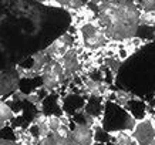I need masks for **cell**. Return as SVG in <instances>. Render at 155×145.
Segmentation results:
<instances>
[{
	"instance_id": "11",
	"label": "cell",
	"mask_w": 155,
	"mask_h": 145,
	"mask_svg": "<svg viewBox=\"0 0 155 145\" xmlns=\"http://www.w3.org/2000/svg\"><path fill=\"white\" fill-rule=\"evenodd\" d=\"M125 110H127L130 114H131V117L135 120V121H141L144 118L147 117V104L142 101V98H132L130 103L125 104Z\"/></svg>"
},
{
	"instance_id": "16",
	"label": "cell",
	"mask_w": 155,
	"mask_h": 145,
	"mask_svg": "<svg viewBox=\"0 0 155 145\" xmlns=\"http://www.w3.org/2000/svg\"><path fill=\"white\" fill-rule=\"evenodd\" d=\"M104 64H105V67H107L113 74H117V71L120 70V67H121V64H122V60H120L117 57H107V58L104 60Z\"/></svg>"
},
{
	"instance_id": "1",
	"label": "cell",
	"mask_w": 155,
	"mask_h": 145,
	"mask_svg": "<svg viewBox=\"0 0 155 145\" xmlns=\"http://www.w3.org/2000/svg\"><path fill=\"white\" fill-rule=\"evenodd\" d=\"M71 26L63 7L34 0H0V71L46 50Z\"/></svg>"
},
{
	"instance_id": "5",
	"label": "cell",
	"mask_w": 155,
	"mask_h": 145,
	"mask_svg": "<svg viewBox=\"0 0 155 145\" xmlns=\"http://www.w3.org/2000/svg\"><path fill=\"white\" fill-rule=\"evenodd\" d=\"M80 34L84 47L88 50H93V51L103 48L108 41L104 31L94 23H84L80 27Z\"/></svg>"
},
{
	"instance_id": "4",
	"label": "cell",
	"mask_w": 155,
	"mask_h": 145,
	"mask_svg": "<svg viewBox=\"0 0 155 145\" xmlns=\"http://www.w3.org/2000/svg\"><path fill=\"white\" fill-rule=\"evenodd\" d=\"M40 80H41V87L48 93H54L56 90H58L61 85L67 83L61 64L54 60H50L43 67L40 73Z\"/></svg>"
},
{
	"instance_id": "25",
	"label": "cell",
	"mask_w": 155,
	"mask_h": 145,
	"mask_svg": "<svg viewBox=\"0 0 155 145\" xmlns=\"http://www.w3.org/2000/svg\"><path fill=\"white\" fill-rule=\"evenodd\" d=\"M71 145H73V144H71Z\"/></svg>"
},
{
	"instance_id": "8",
	"label": "cell",
	"mask_w": 155,
	"mask_h": 145,
	"mask_svg": "<svg viewBox=\"0 0 155 145\" xmlns=\"http://www.w3.org/2000/svg\"><path fill=\"white\" fill-rule=\"evenodd\" d=\"M20 84V75L16 70V67L3 70L0 73V97H12Z\"/></svg>"
},
{
	"instance_id": "3",
	"label": "cell",
	"mask_w": 155,
	"mask_h": 145,
	"mask_svg": "<svg viewBox=\"0 0 155 145\" xmlns=\"http://www.w3.org/2000/svg\"><path fill=\"white\" fill-rule=\"evenodd\" d=\"M135 120L124 107H120L114 101L107 100L104 103V110L101 114V127L108 134L117 131L131 132L135 125Z\"/></svg>"
},
{
	"instance_id": "23",
	"label": "cell",
	"mask_w": 155,
	"mask_h": 145,
	"mask_svg": "<svg viewBox=\"0 0 155 145\" xmlns=\"http://www.w3.org/2000/svg\"><path fill=\"white\" fill-rule=\"evenodd\" d=\"M34 2H38V3H44V2H47V0H34Z\"/></svg>"
},
{
	"instance_id": "19",
	"label": "cell",
	"mask_w": 155,
	"mask_h": 145,
	"mask_svg": "<svg viewBox=\"0 0 155 145\" xmlns=\"http://www.w3.org/2000/svg\"><path fill=\"white\" fill-rule=\"evenodd\" d=\"M85 5V0H70V3H68V7L70 9H81L83 6Z\"/></svg>"
},
{
	"instance_id": "6",
	"label": "cell",
	"mask_w": 155,
	"mask_h": 145,
	"mask_svg": "<svg viewBox=\"0 0 155 145\" xmlns=\"http://www.w3.org/2000/svg\"><path fill=\"white\" fill-rule=\"evenodd\" d=\"M131 135L138 145H152L155 140V120L147 114L144 120L135 122Z\"/></svg>"
},
{
	"instance_id": "7",
	"label": "cell",
	"mask_w": 155,
	"mask_h": 145,
	"mask_svg": "<svg viewBox=\"0 0 155 145\" xmlns=\"http://www.w3.org/2000/svg\"><path fill=\"white\" fill-rule=\"evenodd\" d=\"M73 44H74V37H73L68 31H66L63 36H60L58 38H56V40H54V41H53L44 51H46V54L48 56L50 60L60 61L61 57L64 56L71 47H73Z\"/></svg>"
},
{
	"instance_id": "18",
	"label": "cell",
	"mask_w": 155,
	"mask_h": 145,
	"mask_svg": "<svg viewBox=\"0 0 155 145\" xmlns=\"http://www.w3.org/2000/svg\"><path fill=\"white\" fill-rule=\"evenodd\" d=\"M137 2H138L140 9L144 10V13L155 10V0H137Z\"/></svg>"
},
{
	"instance_id": "2",
	"label": "cell",
	"mask_w": 155,
	"mask_h": 145,
	"mask_svg": "<svg viewBox=\"0 0 155 145\" xmlns=\"http://www.w3.org/2000/svg\"><path fill=\"white\" fill-rule=\"evenodd\" d=\"M140 16L134 0H105L98 5L97 20L107 38L125 41L135 38Z\"/></svg>"
},
{
	"instance_id": "15",
	"label": "cell",
	"mask_w": 155,
	"mask_h": 145,
	"mask_svg": "<svg viewBox=\"0 0 155 145\" xmlns=\"http://www.w3.org/2000/svg\"><path fill=\"white\" fill-rule=\"evenodd\" d=\"M135 37L142 38V40H147V41H154L155 34H154V30H152V27L140 24V26H138V28H137Z\"/></svg>"
},
{
	"instance_id": "14",
	"label": "cell",
	"mask_w": 155,
	"mask_h": 145,
	"mask_svg": "<svg viewBox=\"0 0 155 145\" xmlns=\"http://www.w3.org/2000/svg\"><path fill=\"white\" fill-rule=\"evenodd\" d=\"M38 145H71V138H63L56 132H50L47 137L38 140Z\"/></svg>"
},
{
	"instance_id": "13",
	"label": "cell",
	"mask_w": 155,
	"mask_h": 145,
	"mask_svg": "<svg viewBox=\"0 0 155 145\" xmlns=\"http://www.w3.org/2000/svg\"><path fill=\"white\" fill-rule=\"evenodd\" d=\"M17 117L14 111L12 110L9 104L3 101V100H0V130L3 128L5 125H7L9 122H12L14 118Z\"/></svg>"
},
{
	"instance_id": "21",
	"label": "cell",
	"mask_w": 155,
	"mask_h": 145,
	"mask_svg": "<svg viewBox=\"0 0 155 145\" xmlns=\"http://www.w3.org/2000/svg\"><path fill=\"white\" fill-rule=\"evenodd\" d=\"M54 2H56L58 6H61V7H63V6H68V3H70V0H54Z\"/></svg>"
},
{
	"instance_id": "24",
	"label": "cell",
	"mask_w": 155,
	"mask_h": 145,
	"mask_svg": "<svg viewBox=\"0 0 155 145\" xmlns=\"http://www.w3.org/2000/svg\"><path fill=\"white\" fill-rule=\"evenodd\" d=\"M152 30H154V34H155V24H154V26H152Z\"/></svg>"
},
{
	"instance_id": "22",
	"label": "cell",
	"mask_w": 155,
	"mask_h": 145,
	"mask_svg": "<svg viewBox=\"0 0 155 145\" xmlns=\"http://www.w3.org/2000/svg\"><path fill=\"white\" fill-rule=\"evenodd\" d=\"M88 2H91V3H95V5H97V3H103V2H105V0H88Z\"/></svg>"
},
{
	"instance_id": "20",
	"label": "cell",
	"mask_w": 155,
	"mask_h": 145,
	"mask_svg": "<svg viewBox=\"0 0 155 145\" xmlns=\"http://www.w3.org/2000/svg\"><path fill=\"white\" fill-rule=\"evenodd\" d=\"M0 145H17V142H16V141L2 140V138H0Z\"/></svg>"
},
{
	"instance_id": "9",
	"label": "cell",
	"mask_w": 155,
	"mask_h": 145,
	"mask_svg": "<svg viewBox=\"0 0 155 145\" xmlns=\"http://www.w3.org/2000/svg\"><path fill=\"white\" fill-rule=\"evenodd\" d=\"M63 67V71H64V77H66V81L68 83L74 75L80 74V70H81V63H80V58H78V53L75 48L71 47L70 50L61 57V60L58 61Z\"/></svg>"
},
{
	"instance_id": "10",
	"label": "cell",
	"mask_w": 155,
	"mask_h": 145,
	"mask_svg": "<svg viewBox=\"0 0 155 145\" xmlns=\"http://www.w3.org/2000/svg\"><path fill=\"white\" fill-rule=\"evenodd\" d=\"M73 145H94V131L87 124H74L71 128Z\"/></svg>"
},
{
	"instance_id": "12",
	"label": "cell",
	"mask_w": 155,
	"mask_h": 145,
	"mask_svg": "<svg viewBox=\"0 0 155 145\" xmlns=\"http://www.w3.org/2000/svg\"><path fill=\"white\" fill-rule=\"evenodd\" d=\"M111 144L113 145H138L135 142V140L132 138L131 132L128 131H117V132H111Z\"/></svg>"
},
{
	"instance_id": "17",
	"label": "cell",
	"mask_w": 155,
	"mask_h": 145,
	"mask_svg": "<svg viewBox=\"0 0 155 145\" xmlns=\"http://www.w3.org/2000/svg\"><path fill=\"white\" fill-rule=\"evenodd\" d=\"M140 24L152 27V26L155 24V10L154 12H147V13H142L141 16H140Z\"/></svg>"
}]
</instances>
